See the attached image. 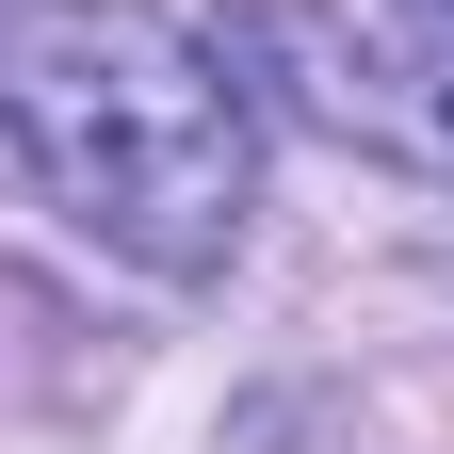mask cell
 Returning <instances> with one entry per match:
<instances>
[{
  "label": "cell",
  "mask_w": 454,
  "mask_h": 454,
  "mask_svg": "<svg viewBox=\"0 0 454 454\" xmlns=\"http://www.w3.org/2000/svg\"><path fill=\"white\" fill-rule=\"evenodd\" d=\"M293 66H309L325 130H357L389 162H422V179H454V33L422 17V0H309Z\"/></svg>",
  "instance_id": "obj_2"
},
{
  "label": "cell",
  "mask_w": 454,
  "mask_h": 454,
  "mask_svg": "<svg viewBox=\"0 0 454 454\" xmlns=\"http://www.w3.org/2000/svg\"><path fill=\"white\" fill-rule=\"evenodd\" d=\"M422 17H438V33H454V0H422Z\"/></svg>",
  "instance_id": "obj_3"
},
{
  "label": "cell",
  "mask_w": 454,
  "mask_h": 454,
  "mask_svg": "<svg viewBox=\"0 0 454 454\" xmlns=\"http://www.w3.org/2000/svg\"><path fill=\"white\" fill-rule=\"evenodd\" d=\"M0 179H33L130 276H227L260 211V114L227 49L162 0H17L0 17Z\"/></svg>",
  "instance_id": "obj_1"
}]
</instances>
